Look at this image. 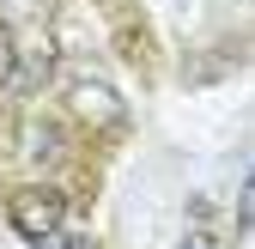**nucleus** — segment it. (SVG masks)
<instances>
[{"label":"nucleus","mask_w":255,"mask_h":249,"mask_svg":"<svg viewBox=\"0 0 255 249\" xmlns=\"http://www.w3.org/2000/svg\"><path fill=\"white\" fill-rule=\"evenodd\" d=\"M6 213H12V231H18L24 243L49 249V243L61 237V213H67V207H61V195H55V189H18Z\"/></svg>","instance_id":"1"},{"label":"nucleus","mask_w":255,"mask_h":249,"mask_svg":"<svg viewBox=\"0 0 255 249\" xmlns=\"http://www.w3.org/2000/svg\"><path fill=\"white\" fill-rule=\"evenodd\" d=\"M110 30H116V49L146 73L152 67V37H146V18L134 12V0H110Z\"/></svg>","instance_id":"2"},{"label":"nucleus","mask_w":255,"mask_h":249,"mask_svg":"<svg viewBox=\"0 0 255 249\" xmlns=\"http://www.w3.org/2000/svg\"><path fill=\"white\" fill-rule=\"evenodd\" d=\"M67 98H73V110H79L85 122H104V128H116V122H122V98H116L110 85H91V79H79Z\"/></svg>","instance_id":"3"},{"label":"nucleus","mask_w":255,"mask_h":249,"mask_svg":"<svg viewBox=\"0 0 255 249\" xmlns=\"http://www.w3.org/2000/svg\"><path fill=\"white\" fill-rule=\"evenodd\" d=\"M12 67H18V55H12V30H6V18H0V85L12 79Z\"/></svg>","instance_id":"4"},{"label":"nucleus","mask_w":255,"mask_h":249,"mask_svg":"<svg viewBox=\"0 0 255 249\" xmlns=\"http://www.w3.org/2000/svg\"><path fill=\"white\" fill-rule=\"evenodd\" d=\"M182 249H213V243H207V237H188V243H182Z\"/></svg>","instance_id":"5"},{"label":"nucleus","mask_w":255,"mask_h":249,"mask_svg":"<svg viewBox=\"0 0 255 249\" xmlns=\"http://www.w3.org/2000/svg\"><path fill=\"white\" fill-rule=\"evenodd\" d=\"M61 249H91V243H61Z\"/></svg>","instance_id":"6"}]
</instances>
